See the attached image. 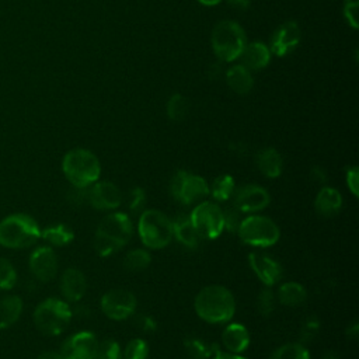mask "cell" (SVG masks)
<instances>
[{
  "label": "cell",
  "instance_id": "6da1fadb",
  "mask_svg": "<svg viewBox=\"0 0 359 359\" xmlns=\"http://www.w3.org/2000/svg\"><path fill=\"white\" fill-rule=\"evenodd\" d=\"M194 307L199 318L209 324H222L233 318L236 300L233 293L222 285H209L199 290Z\"/></svg>",
  "mask_w": 359,
  "mask_h": 359
},
{
  "label": "cell",
  "instance_id": "7a4b0ae2",
  "mask_svg": "<svg viewBox=\"0 0 359 359\" xmlns=\"http://www.w3.org/2000/svg\"><path fill=\"white\" fill-rule=\"evenodd\" d=\"M62 170L74 188H87L98 181L101 165L97 156L87 149L69 150L62 160Z\"/></svg>",
  "mask_w": 359,
  "mask_h": 359
},
{
  "label": "cell",
  "instance_id": "3957f363",
  "mask_svg": "<svg viewBox=\"0 0 359 359\" xmlns=\"http://www.w3.org/2000/svg\"><path fill=\"white\" fill-rule=\"evenodd\" d=\"M41 237L35 219L25 213H13L0 220V245L6 248H28Z\"/></svg>",
  "mask_w": 359,
  "mask_h": 359
},
{
  "label": "cell",
  "instance_id": "277c9868",
  "mask_svg": "<svg viewBox=\"0 0 359 359\" xmlns=\"http://www.w3.org/2000/svg\"><path fill=\"white\" fill-rule=\"evenodd\" d=\"M210 43L215 55L222 62L230 63L240 57L247 43V36L238 22L233 20H224L219 21L213 27Z\"/></svg>",
  "mask_w": 359,
  "mask_h": 359
},
{
  "label": "cell",
  "instance_id": "5b68a950",
  "mask_svg": "<svg viewBox=\"0 0 359 359\" xmlns=\"http://www.w3.org/2000/svg\"><path fill=\"white\" fill-rule=\"evenodd\" d=\"M72 320L69 304L60 299L49 297L41 302L34 310V324L39 332L48 337L62 334Z\"/></svg>",
  "mask_w": 359,
  "mask_h": 359
},
{
  "label": "cell",
  "instance_id": "8992f818",
  "mask_svg": "<svg viewBox=\"0 0 359 359\" xmlns=\"http://www.w3.org/2000/svg\"><path fill=\"white\" fill-rule=\"evenodd\" d=\"M137 231L142 243L151 250L164 248L174 237L171 220L163 212L156 209H146L142 212Z\"/></svg>",
  "mask_w": 359,
  "mask_h": 359
},
{
  "label": "cell",
  "instance_id": "52a82bcc",
  "mask_svg": "<svg viewBox=\"0 0 359 359\" xmlns=\"http://www.w3.org/2000/svg\"><path fill=\"white\" fill-rule=\"evenodd\" d=\"M237 233L244 244L261 248L276 244L280 236L279 227L273 220L258 215L241 219Z\"/></svg>",
  "mask_w": 359,
  "mask_h": 359
},
{
  "label": "cell",
  "instance_id": "ba28073f",
  "mask_svg": "<svg viewBox=\"0 0 359 359\" xmlns=\"http://www.w3.org/2000/svg\"><path fill=\"white\" fill-rule=\"evenodd\" d=\"M189 219L201 238L213 240L224 230L223 210L213 202H201L194 208Z\"/></svg>",
  "mask_w": 359,
  "mask_h": 359
},
{
  "label": "cell",
  "instance_id": "9c48e42d",
  "mask_svg": "<svg viewBox=\"0 0 359 359\" xmlns=\"http://www.w3.org/2000/svg\"><path fill=\"white\" fill-rule=\"evenodd\" d=\"M170 189L174 199L182 205L195 203L209 195V185L202 177L182 170L172 177Z\"/></svg>",
  "mask_w": 359,
  "mask_h": 359
},
{
  "label": "cell",
  "instance_id": "30bf717a",
  "mask_svg": "<svg viewBox=\"0 0 359 359\" xmlns=\"http://www.w3.org/2000/svg\"><path fill=\"white\" fill-rule=\"evenodd\" d=\"M95 234L114 243L121 250L132 237V222L126 213H111L100 222Z\"/></svg>",
  "mask_w": 359,
  "mask_h": 359
},
{
  "label": "cell",
  "instance_id": "8fae6325",
  "mask_svg": "<svg viewBox=\"0 0 359 359\" xmlns=\"http://www.w3.org/2000/svg\"><path fill=\"white\" fill-rule=\"evenodd\" d=\"M136 297L125 289H111L101 297V310L111 320H125L133 314Z\"/></svg>",
  "mask_w": 359,
  "mask_h": 359
},
{
  "label": "cell",
  "instance_id": "7c38bea8",
  "mask_svg": "<svg viewBox=\"0 0 359 359\" xmlns=\"http://www.w3.org/2000/svg\"><path fill=\"white\" fill-rule=\"evenodd\" d=\"M98 348L95 335L90 331H81L70 335L62 345L63 359H94Z\"/></svg>",
  "mask_w": 359,
  "mask_h": 359
},
{
  "label": "cell",
  "instance_id": "4fadbf2b",
  "mask_svg": "<svg viewBox=\"0 0 359 359\" xmlns=\"http://www.w3.org/2000/svg\"><path fill=\"white\" fill-rule=\"evenodd\" d=\"M87 201L97 210H114L122 203V194L115 184L97 181L87 191Z\"/></svg>",
  "mask_w": 359,
  "mask_h": 359
},
{
  "label": "cell",
  "instance_id": "5bb4252c",
  "mask_svg": "<svg viewBox=\"0 0 359 359\" xmlns=\"http://www.w3.org/2000/svg\"><path fill=\"white\" fill-rule=\"evenodd\" d=\"M31 273L41 282H49L57 272V258L50 247L35 248L28 259Z\"/></svg>",
  "mask_w": 359,
  "mask_h": 359
},
{
  "label": "cell",
  "instance_id": "9a60e30c",
  "mask_svg": "<svg viewBox=\"0 0 359 359\" xmlns=\"http://www.w3.org/2000/svg\"><path fill=\"white\" fill-rule=\"evenodd\" d=\"M300 39V27L294 21H286L273 31L269 43V50L276 56H285L299 45Z\"/></svg>",
  "mask_w": 359,
  "mask_h": 359
},
{
  "label": "cell",
  "instance_id": "2e32d148",
  "mask_svg": "<svg viewBox=\"0 0 359 359\" xmlns=\"http://www.w3.org/2000/svg\"><path fill=\"white\" fill-rule=\"evenodd\" d=\"M271 202L268 191L259 185H245L240 188L234 198V206L241 213H255L265 209Z\"/></svg>",
  "mask_w": 359,
  "mask_h": 359
},
{
  "label": "cell",
  "instance_id": "e0dca14e",
  "mask_svg": "<svg viewBox=\"0 0 359 359\" xmlns=\"http://www.w3.org/2000/svg\"><path fill=\"white\" fill-rule=\"evenodd\" d=\"M248 262L257 278L268 287L276 285L282 276L280 265L271 257L259 251H251Z\"/></svg>",
  "mask_w": 359,
  "mask_h": 359
},
{
  "label": "cell",
  "instance_id": "ac0fdd59",
  "mask_svg": "<svg viewBox=\"0 0 359 359\" xmlns=\"http://www.w3.org/2000/svg\"><path fill=\"white\" fill-rule=\"evenodd\" d=\"M271 55L272 53L266 43L261 41H254L245 43L238 59H241V65L245 66L248 70H261L266 67V65L271 62Z\"/></svg>",
  "mask_w": 359,
  "mask_h": 359
},
{
  "label": "cell",
  "instance_id": "d6986e66",
  "mask_svg": "<svg viewBox=\"0 0 359 359\" xmlns=\"http://www.w3.org/2000/svg\"><path fill=\"white\" fill-rule=\"evenodd\" d=\"M87 289L86 276L76 268H69L60 278V292L69 302H79Z\"/></svg>",
  "mask_w": 359,
  "mask_h": 359
},
{
  "label": "cell",
  "instance_id": "ffe728a7",
  "mask_svg": "<svg viewBox=\"0 0 359 359\" xmlns=\"http://www.w3.org/2000/svg\"><path fill=\"white\" fill-rule=\"evenodd\" d=\"M222 342L230 353H240L247 349L250 344V334L244 325L233 323L224 328Z\"/></svg>",
  "mask_w": 359,
  "mask_h": 359
},
{
  "label": "cell",
  "instance_id": "44dd1931",
  "mask_svg": "<svg viewBox=\"0 0 359 359\" xmlns=\"http://www.w3.org/2000/svg\"><path fill=\"white\" fill-rule=\"evenodd\" d=\"M226 81L229 87L236 93V94H248L252 88L254 79L251 74V70H248L245 66L241 63L231 65L226 70Z\"/></svg>",
  "mask_w": 359,
  "mask_h": 359
},
{
  "label": "cell",
  "instance_id": "7402d4cb",
  "mask_svg": "<svg viewBox=\"0 0 359 359\" xmlns=\"http://www.w3.org/2000/svg\"><path fill=\"white\" fill-rule=\"evenodd\" d=\"M257 167L266 178H278L282 172L283 160L282 156L272 147H265L257 154Z\"/></svg>",
  "mask_w": 359,
  "mask_h": 359
},
{
  "label": "cell",
  "instance_id": "603a6c76",
  "mask_svg": "<svg viewBox=\"0 0 359 359\" xmlns=\"http://www.w3.org/2000/svg\"><path fill=\"white\" fill-rule=\"evenodd\" d=\"M172 223V236L185 247L195 248L199 244L201 237L198 236L189 215H178Z\"/></svg>",
  "mask_w": 359,
  "mask_h": 359
},
{
  "label": "cell",
  "instance_id": "cb8c5ba5",
  "mask_svg": "<svg viewBox=\"0 0 359 359\" xmlns=\"http://www.w3.org/2000/svg\"><path fill=\"white\" fill-rule=\"evenodd\" d=\"M342 206V196L341 194L331 188V187H323L314 201L316 210L323 216H332L335 215Z\"/></svg>",
  "mask_w": 359,
  "mask_h": 359
},
{
  "label": "cell",
  "instance_id": "d4e9b609",
  "mask_svg": "<svg viewBox=\"0 0 359 359\" xmlns=\"http://www.w3.org/2000/svg\"><path fill=\"white\" fill-rule=\"evenodd\" d=\"M22 313V300L18 296L10 294L0 299V330L15 324Z\"/></svg>",
  "mask_w": 359,
  "mask_h": 359
},
{
  "label": "cell",
  "instance_id": "484cf974",
  "mask_svg": "<svg viewBox=\"0 0 359 359\" xmlns=\"http://www.w3.org/2000/svg\"><path fill=\"white\" fill-rule=\"evenodd\" d=\"M307 299L306 289L297 282H286L278 289V300L287 307H296Z\"/></svg>",
  "mask_w": 359,
  "mask_h": 359
},
{
  "label": "cell",
  "instance_id": "4316f807",
  "mask_svg": "<svg viewBox=\"0 0 359 359\" xmlns=\"http://www.w3.org/2000/svg\"><path fill=\"white\" fill-rule=\"evenodd\" d=\"M41 237L52 245L63 247L73 241L74 233L66 224H53V226H49V227L41 230Z\"/></svg>",
  "mask_w": 359,
  "mask_h": 359
},
{
  "label": "cell",
  "instance_id": "83f0119b",
  "mask_svg": "<svg viewBox=\"0 0 359 359\" xmlns=\"http://www.w3.org/2000/svg\"><path fill=\"white\" fill-rule=\"evenodd\" d=\"M234 191V180L231 175L222 174L213 180V182L209 185V194L215 201L224 202L227 201Z\"/></svg>",
  "mask_w": 359,
  "mask_h": 359
},
{
  "label": "cell",
  "instance_id": "f1b7e54d",
  "mask_svg": "<svg viewBox=\"0 0 359 359\" xmlns=\"http://www.w3.org/2000/svg\"><path fill=\"white\" fill-rule=\"evenodd\" d=\"M269 359H310V355L303 344L290 342L279 346Z\"/></svg>",
  "mask_w": 359,
  "mask_h": 359
},
{
  "label": "cell",
  "instance_id": "f546056e",
  "mask_svg": "<svg viewBox=\"0 0 359 359\" xmlns=\"http://www.w3.org/2000/svg\"><path fill=\"white\" fill-rule=\"evenodd\" d=\"M151 262V257L146 250L136 248L129 251L123 258V266L129 271H143Z\"/></svg>",
  "mask_w": 359,
  "mask_h": 359
},
{
  "label": "cell",
  "instance_id": "4dcf8cb0",
  "mask_svg": "<svg viewBox=\"0 0 359 359\" xmlns=\"http://www.w3.org/2000/svg\"><path fill=\"white\" fill-rule=\"evenodd\" d=\"M188 100L181 94H172L167 102V115L171 121H181L188 114Z\"/></svg>",
  "mask_w": 359,
  "mask_h": 359
},
{
  "label": "cell",
  "instance_id": "1f68e13d",
  "mask_svg": "<svg viewBox=\"0 0 359 359\" xmlns=\"http://www.w3.org/2000/svg\"><path fill=\"white\" fill-rule=\"evenodd\" d=\"M15 282H17V271L14 265L6 258H0V289L8 290L14 287Z\"/></svg>",
  "mask_w": 359,
  "mask_h": 359
},
{
  "label": "cell",
  "instance_id": "d6a6232c",
  "mask_svg": "<svg viewBox=\"0 0 359 359\" xmlns=\"http://www.w3.org/2000/svg\"><path fill=\"white\" fill-rule=\"evenodd\" d=\"M147 352H149L147 344L140 338H135L126 344L123 359H146Z\"/></svg>",
  "mask_w": 359,
  "mask_h": 359
},
{
  "label": "cell",
  "instance_id": "836d02e7",
  "mask_svg": "<svg viewBox=\"0 0 359 359\" xmlns=\"http://www.w3.org/2000/svg\"><path fill=\"white\" fill-rule=\"evenodd\" d=\"M185 348H187V351L195 358V359H206V358H209L212 353H213V351H216V346L213 345V346H208L203 341H201V339H188L187 342H185Z\"/></svg>",
  "mask_w": 359,
  "mask_h": 359
},
{
  "label": "cell",
  "instance_id": "e575fe53",
  "mask_svg": "<svg viewBox=\"0 0 359 359\" xmlns=\"http://www.w3.org/2000/svg\"><path fill=\"white\" fill-rule=\"evenodd\" d=\"M94 359H121V346L112 339L98 344Z\"/></svg>",
  "mask_w": 359,
  "mask_h": 359
},
{
  "label": "cell",
  "instance_id": "d590c367",
  "mask_svg": "<svg viewBox=\"0 0 359 359\" xmlns=\"http://www.w3.org/2000/svg\"><path fill=\"white\" fill-rule=\"evenodd\" d=\"M257 309L262 316H269L275 309V294L271 287H265L257 297Z\"/></svg>",
  "mask_w": 359,
  "mask_h": 359
},
{
  "label": "cell",
  "instance_id": "8d00e7d4",
  "mask_svg": "<svg viewBox=\"0 0 359 359\" xmlns=\"http://www.w3.org/2000/svg\"><path fill=\"white\" fill-rule=\"evenodd\" d=\"M223 210V219H224V229L229 231H237L238 224L241 222V212L233 205L227 206Z\"/></svg>",
  "mask_w": 359,
  "mask_h": 359
},
{
  "label": "cell",
  "instance_id": "74e56055",
  "mask_svg": "<svg viewBox=\"0 0 359 359\" xmlns=\"http://www.w3.org/2000/svg\"><path fill=\"white\" fill-rule=\"evenodd\" d=\"M358 1L359 0H345L344 1L345 20L355 29L358 28Z\"/></svg>",
  "mask_w": 359,
  "mask_h": 359
},
{
  "label": "cell",
  "instance_id": "f35d334b",
  "mask_svg": "<svg viewBox=\"0 0 359 359\" xmlns=\"http://www.w3.org/2000/svg\"><path fill=\"white\" fill-rule=\"evenodd\" d=\"M146 203V194L142 188H135L130 191V196H129V209L133 213H137L139 210H142L144 208Z\"/></svg>",
  "mask_w": 359,
  "mask_h": 359
},
{
  "label": "cell",
  "instance_id": "ab89813d",
  "mask_svg": "<svg viewBox=\"0 0 359 359\" xmlns=\"http://www.w3.org/2000/svg\"><path fill=\"white\" fill-rule=\"evenodd\" d=\"M346 184L351 194L356 198L359 195V170L358 167H351L346 170Z\"/></svg>",
  "mask_w": 359,
  "mask_h": 359
},
{
  "label": "cell",
  "instance_id": "60d3db41",
  "mask_svg": "<svg viewBox=\"0 0 359 359\" xmlns=\"http://www.w3.org/2000/svg\"><path fill=\"white\" fill-rule=\"evenodd\" d=\"M317 330H318V323H317L316 320L306 323V325H304V328H303V331H302L303 338L311 339V338L314 337V334L317 332Z\"/></svg>",
  "mask_w": 359,
  "mask_h": 359
},
{
  "label": "cell",
  "instance_id": "b9f144b4",
  "mask_svg": "<svg viewBox=\"0 0 359 359\" xmlns=\"http://www.w3.org/2000/svg\"><path fill=\"white\" fill-rule=\"evenodd\" d=\"M139 325L140 328L146 332H151L154 328H156V323L150 318V317H140L139 318Z\"/></svg>",
  "mask_w": 359,
  "mask_h": 359
},
{
  "label": "cell",
  "instance_id": "7bdbcfd3",
  "mask_svg": "<svg viewBox=\"0 0 359 359\" xmlns=\"http://www.w3.org/2000/svg\"><path fill=\"white\" fill-rule=\"evenodd\" d=\"M213 359H245V358H243L237 353H230V352H223V351L216 349Z\"/></svg>",
  "mask_w": 359,
  "mask_h": 359
},
{
  "label": "cell",
  "instance_id": "ee69618b",
  "mask_svg": "<svg viewBox=\"0 0 359 359\" xmlns=\"http://www.w3.org/2000/svg\"><path fill=\"white\" fill-rule=\"evenodd\" d=\"M311 178L317 182H325L327 181V175H325V171H323L321 168L316 167L311 170Z\"/></svg>",
  "mask_w": 359,
  "mask_h": 359
},
{
  "label": "cell",
  "instance_id": "f6af8a7d",
  "mask_svg": "<svg viewBox=\"0 0 359 359\" xmlns=\"http://www.w3.org/2000/svg\"><path fill=\"white\" fill-rule=\"evenodd\" d=\"M36 359H63V358L57 352H43Z\"/></svg>",
  "mask_w": 359,
  "mask_h": 359
},
{
  "label": "cell",
  "instance_id": "bcb514c9",
  "mask_svg": "<svg viewBox=\"0 0 359 359\" xmlns=\"http://www.w3.org/2000/svg\"><path fill=\"white\" fill-rule=\"evenodd\" d=\"M229 3L236 8H247L250 4V0H229Z\"/></svg>",
  "mask_w": 359,
  "mask_h": 359
},
{
  "label": "cell",
  "instance_id": "7dc6e473",
  "mask_svg": "<svg viewBox=\"0 0 359 359\" xmlns=\"http://www.w3.org/2000/svg\"><path fill=\"white\" fill-rule=\"evenodd\" d=\"M201 4H203V6H216V4H219V3H222L223 0H198Z\"/></svg>",
  "mask_w": 359,
  "mask_h": 359
},
{
  "label": "cell",
  "instance_id": "c3c4849f",
  "mask_svg": "<svg viewBox=\"0 0 359 359\" xmlns=\"http://www.w3.org/2000/svg\"><path fill=\"white\" fill-rule=\"evenodd\" d=\"M356 334H358V324L355 323V324H353V328H348V335L356 337Z\"/></svg>",
  "mask_w": 359,
  "mask_h": 359
}]
</instances>
